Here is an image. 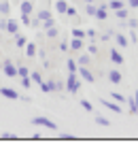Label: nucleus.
<instances>
[{"label": "nucleus", "instance_id": "473e14b6", "mask_svg": "<svg viewBox=\"0 0 138 149\" xmlns=\"http://www.w3.org/2000/svg\"><path fill=\"white\" fill-rule=\"evenodd\" d=\"M17 74H19V77H28V74H30L28 66H19V68H17Z\"/></svg>", "mask_w": 138, "mask_h": 149}, {"label": "nucleus", "instance_id": "0eeeda50", "mask_svg": "<svg viewBox=\"0 0 138 149\" xmlns=\"http://www.w3.org/2000/svg\"><path fill=\"white\" fill-rule=\"evenodd\" d=\"M19 9H21V15H32V11H34V4L30 2V0H21Z\"/></svg>", "mask_w": 138, "mask_h": 149}, {"label": "nucleus", "instance_id": "79ce46f5", "mask_svg": "<svg viewBox=\"0 0 138 149\" xmlns=\"http://www.w3.org/2000/svg\"><path fill=\"white\" fill-rule=\"evenodd\" d=\"M58 49H60V51H68V49H70V47H68V43H66V40H62Z\"/></svg>", "mask_w": 138, "mask_h": 149}, {"label": "nucleus", "instance_id": "393cba45", "mask_svg": "<svg viewBox=\"0 0 138 149\" xmlns=\"http://www.w3.org/2000/svg\"><path fill=\"white\" fill-rule=\"evenodd\" d=\"M85 36L89 38V40H92V43H96V38H98V30H85Z\"/></svg>", "mask_w": 138, "mask_h": 149}, {"label": "nucleus", "instance_id": "c85d7f7f", "mask_svg": "<svg viewBox=\"0 0 138 149\" xmlns=\"http://www.w3.org/2000/svg\"><path fill=\"white\" fill-rule=\"evenodd\" d=\"M126 26H130L132 30H136V28H138V19H136V17H128V19H126Z\"/></svg>", "mask_w": 138, "mask_h": 149}, {"label": "nucleus", "instance_id": "4468645a", "mask_svg": "<svg viewBox=\"0 0 138 149\" xmlns=\"http://www.w3.org/2000/svg\"><path fill=\"white\" fill-rule=\"evenodd\" d=\"M115 17L119 19V22H121V19H128V17H130V9H128V6H123V9H117V11H115Z\"/></svg>", "mask_w": 138, "mask_h": 149}, {"label": "nucleus", "instance_id": "b1692460", "mask_svg": "<svg viewBox=\"0 0 138 149\" xmlns=\"http://www.w3.org/2000/svg\"><path fill=\"white\" fill-rule=\"evenodd\" d=\"M40 26H43V30L53 28V26H55V19H53V17H47V19H43V24H40Z\"/></svg>", "mask_w": 138, "mask_h": 149}, {"label": "nucleus", "instance_id": "5701e85b", "mask_svg": "<svg viewBox=\"0 0 138 149\" xmlns=\"http://www.w3.org/2000/svg\"><path fill=\"white\" fill-rule=\"evenodd\" d=\"M110 98H113L115 102H119V104H121V102H126V100H128V98L123 96V94H119V92H113V94H110Z\"/></svg>", "mask_w": 138, "mask_h": 149}, {"label": "nucleus", "instance_id": "dca6fc26", "mask_svg": "<svg viewBox=\"0 0 138 149\" xmlns=\"http://www.w3.org/2000/svg\"><path fill=\"white\" fill-rule=\"evenodd\" d=\"M66 9H68V2H66V0H58V2H55V11H58L60 15H64Z\"/></svg>", "mask_w": 138, "mask_h": 149}, {"label": "nucleus", "instance_id": "2eb2a0df", "mask_svg": "<svg viewBox=\"0 0 138 149\" xmlns=\"http://www.w3.org/2000/svg\"><path fill=\"white\" fill-rule=\"evenodd\" d=\"M89 62H92V56H89V53H81L79 60H77L79 66H89Z\"/></svg>", "mask_w": 138, "mask_h": 149}, {"label": "nucleus", "instance_id": "2f4dec72", "mask_svg": "<svg viewBox=\"0 0 138 149\" xmlns=\"http://www.w3.org/2000/svg\"><path fill=\"white\" fill-rule=\"evenodd\" d=\"M30 79L34 81V83H40V81H43V77H40V72H36V70H34V72H30Z\"/></svg>", "mask_w": 138, "mask_h": 149}, {"label": "nucleus", "instance_id": "3c124183", "mask_svg": "<svg viewBox=\"0 0 138 149\" xmlns=\"http://www.w3.org/2000/svg\"><path fill=\"white\" fill-rule=\"evenodd\" d=\"M0 70H2V62H0Z\"/></svg>", "mask_w": 138, "mask_h": 149}, {"label": "nucleus", "instance_id": "bb28decb", "mask_svg": "<svg viewBox=\"0 0 138 149\" xmlns=\"http://www.w3.org/2000/svg\"><path fill=\"white\" fill-rule=\"evenodd\" d=\"M26 43H28L26 36H21V34L17 32V34H15V45H17V47H26Z\"/></svg>", "mask_w": 138, "mask_h": 149}, {"label": "nucleus", "instance_id": "a18cd8bd", "mask_svg": "<svg viewBox=\"0 0 138 149\" xmlns=\"http://www.w3.org/2000/svg\"><path fill=\"white\" fill-rule=\"evenodd\" d=\"M113 32H115V30H108V32H104V34H102V40H110V36H113Z\"/></svg>", "mask_w": 138, "mask_h": 149}, {"label": "nucleus", "instance_id": "423d86ee", "mask_svg": "<svg viewBox=\"0 0 138 149\" xmlns=\"http://www.w3.org/2000/svg\"><path fill=\"white\" fill-rule=\"evenodd\" d=\"M4 30L9 32V34L15 36L17 32H19V22H17V19H6V28H4Z\"/></svg>", "mask_w": 138, "mask_h": 149}, {"label": "nucleus", "instance_id": "49530a36", "mask_svg": "<svg viewBox=\"0 0 138 149\" xmlns=\"http://www.w3.org/2000/svg\"><path fill=\"white\" fill-rule=\"evenodd\" d=\"M130 40H132V43H136V40H138V36H136V32H134L132 28H130Z\"/></svg>", "mask_w": 138, "mask_h": 149}, {"label": "nucleus", "instance_id": "cd10ccee", "mask_svg": "<svg viewBox=\"0 0 138 149\" xmlns=\"http://www.w3.org/2000/svg\"><path fill=\"white\" fill-rule=\"evenodd\" d=\"M36 17L43 22V19H47V17H51V13H49V9H40L38 13H36Z\"/></svg>", "mask_w": 138, "mask_h": 149}, {"label": "nucleus", "instance_id": "7ed1b4c3", "mask_svg": "<svg viewBox=\"0 0 138 149\" xmlns=\"http://www.w3.org/2000/svg\"><path fill=\"white\" fill-rule=\"evenodd\" d=\"M77 74H79V79H83V81H87V83H94L96 81V77H94V72L87 68V66H79L77 68Z\"/></svg>", "mask_w": 138, "mask_h": 149}, {"label": "nucleus", "instance_id": "4be33fe9", "mask_svg": "<svg viewBox=\"0 0 138 149\" xmlns=\"http://www.w3.org/2000/svg\"><path fill=\"white\" fill-rule=\"evenodd\" d=\"M66 68H68V72H77V68H79L77 60H68V62H66Z\"/></svg>", "mask_w": 138, "mask_h": 149}, {"label": "nucleus", "instance_id": "c9c22d12", "mask_svg": "<svg viewBox=\"0 0 138 149\" xmlns=\"http://www.w3.org/2000/svg\"><path fill=\"white\" fill-rule=\"evenodd\" d=\"M85 11H87V15H92V17H94V15H96V4H87V6H85Z\"/></svg>", "mask_w": 138, "mask_h": 149}, {"label": "nucleus", "instance_id": "9d476101", "mask_svg": "<svg viewBox=\"0 0 138 149\" xmlns=\"http://www.w3.org/2000/svg\"><path fill=\"white\" fill-rule=\"evenodd\" d=\"M106 9H108L106 4H100V6H96V15H94V17H96V19H100V22H104V19L108 17V15H106Z\"/></svg>", "mask_w": 138, "mask_h": 149}, {"label": "nucleus", "instance_id": "6ab92c4d", "mask_svg": "<svg viewBox=\"0 0 138 149\" xmlns=\"http://www.w3.org/2000/svg\"><path fill=\"white\" fill-rule=\"evenodd\" d=\"M106 6H108V9H113V11H117V9H123V6H126V2H123V0H110Z\"/></svg>", "mask_w": 138, "mask_h": 149}, {"label": "nucleus", "instance_id": "1a4fd4ad", "mask_svg": "<svg viewBox=\"0 0 138 149\" xmlns=\"http://www.w3.org/2000/svg\"><path fill=\"white\" fill-rule=\"evenodd\" d=\"M102 104L106 107V109H110L115 115H121V107H119V102H110V100H100Z\"/></svg>", "mask_w": 138, "mask_h": 149}, {"label": "nucleus", "instance_id": "6e6552de", "mask_svg": "<svg viewBox=\"0 0 138 149\" xmlns=\"http://www.w3.org/2000/svg\"><path fill=\"white\" fill-rule=\"evenodd\" d=\"M113 36H115V43L119 45V47H123V49H126V47L130 45V40H128V36H123L121 32H113Z\"/></svg>", "mask_w": 138, "mask_h": 149}, {"label": "nucleus", "instance_id": "f8f14e48", "mask_svg": "<svg viewBox=\"0 0 138 149\" xmlns=\"http://www.w3.org/2000/svg\"><path fill=\"white\" fill-rule=\"evenodd\" d=\"M108 81L117 85V83H121V81H123V77H121V72H119V70H115V68H113V70H108Z\"/></svg>", "mask_w": 138, "mask_h": 149}, {"label": "nucleus", "instance_id": "f03ea898", "mask_svg": "<svg viewBox=\"0 0 138 149\" xmlns=\"http://www.w3.org/2000/svg\"><path fill=\"white\" fill-rule=\"evenodd\" d=\"M32 124L34 126H43V128H47V130H58V124L51 121L49 117H32Z\"/></svg>", "mask_w": 138, "mask_h": 149}, {"label": "nucleus", "instance_id": "39448f33", "mask_svg": "<svg viewBox=\"0 0 138 149\" xmlns=\"http://www.w3.org/2000/svg\"><path fill=\"white\" fill-rule=\"evenodd\" d=\"M2 72L6 74V77H17V68H15V66H13V62H11V60H6V62H2Z\"/></svg>", "mask_w": 138, "mask_h": 149}, {"label": "nucleus", "instance_id": "a211bd4d", "mask_svg": "<svg viewBox=\"0 0 138 149\" xmlns=\"http://www.w3.org/2000/svg\"><path fill=\"white\" fill-rule=\"evenodd\" d=\"M68 47H70V49H74V51H81V49H83V38H72Z\"/></svg>", "mask_w": 138, "mask_h": 149}, {"label": "nucleus", "instance_id": "ea45409f", "mask_svg": "<svg viewBox=\"0 0 138 149\" xmlns=\"http://www.w3.org/2000/svg\"><path fill=\"white\" fill-rule=\"evenodd\" d=\"M19 22H21L24 26H30V15H21V17H19Z\"/></svg>", "mask_w": 138, "mask_h": 149}, {"label": "nucleus", "instance_id": "58836bf2", "mask_svg": "<svg viewBox=\"0 0 138 149\" xmlns=\"http://www.w3.org/2000/svg\"><path fill=\"white\" fill-rule=\"evenodd\" d=\"M40 24H43V22H40V19H38V17H34V19L30 17V26H32V28H38V26H40Z\"/></svg>", "mask_w": 138, "mask_h": 149}, {"label": "nucleus", "instance_id": "ddd939ff", "mask_svg": "<svg viewBox=\"0 0 138 149\" xmlns=\"http://www.w3.org/2000/svg\"><path fill=\"white\" fill-rule=\"evenodd\" d=\"M110 60H113L117 66H121V64H123V56L119 53V49H110Z\"/></svg>", "mask_w": 138, "mask_h": 149}, {"label": "nucleus", "instance_id": "f3484780", "mask_svg": "<svg viewBox=\"0 0 138 149\" xmlns=\"http://www.w3.org/2000/svg\"><path fill=\"white\" fill-rule=\"evenodd\" d=\"M24 49H26V56H28V58H34V56H36V45H34V43H26Z\"/></svg>", "mask_w": 138, "mask_h": 149}, {"label": "nucleus", "instance_id": "f704fd0d", "mask_svg": "<svg viewBox=\"0 0 138 149\" xmlns=\"http://www.w3.org/2000/svg\"><path fill=\"white\" fill-rule=\"evenodd\" d=\"M87 53H89V56H96V53H98V47H96V43H92V45L87 47Z\"/></svg>", "mask_w": 138, "mask_h": 149}, {"label": "nucleus", "instance_id": "72a5a7b5", "mask_svg": "<svg viewBox=\"0 0 138 149\" xmlns=\"http://www.w3.org/2000/svg\"><path fill=\"white\" fill-rule=\"evenodd\" d=\"M30 81H32V79H30V74H28V77H21V85L26 87V90H30V85H32Z\"/></svg>", "mask_w": 138, "mask_h": 149}, {"label": "nucleus", "instance_id": "c03bdc74", "mask_svg": "<svg viewBox=\"0 0 138 149\" xmlns=\"http://www.w3.org/2000/svg\"><path fill=\"white\" fill-rule=\"evenodd\" d=\"M64 90V81H55V92H62Z\"/></svg>", "mask_w": 138, "mask_h": 149}, {"label": "nucleus", "instance_id": "4c0bfd02", "mask_svg": "<svg viewBox=\"0 0 138 149\" xmlns=\"http://www.w3.org/2000/svg\"><path fill=\"white\" fill-rule=\"evenodd\" d=\"M0 139H2V141H11V139H15V134H11V132H2V134H0Z\"/></svg>", "mask_w": 138, "mask_h": 149}, {"label": "nucleus", "instance_id": "a19ab883", "mask_svg": "<svg viewBox=\"0 0 138 149\" xmlns=\"http://www.w3.org/2000/svg\"><path fill=\"white\" fill-rule=\"evenodd\" d=\"M66 15L74 17V15H77V9H74V6H68V9H66Z\"/></svg>", "mask_w": 138, "mask_h": 149}, {"label": "nucleus", "instance_id": "20e7f679", "mask_svg": "<svg viewBox=\"0 0 138 149\" xmlns=\"http://www.w3.org/2000/svg\"><path fill=\"white\" fill-rule=\"evenodd\" d=\"M0 96L9 98V100H19V92L13 87H0Z\"/></svg>", "mask_w": 138, "mask_h": 149}, {"label": "nucleus", "instance_id": "9b49d317", "mask_svg": "<svg viewBox=\"0 0 138 149\" xmlns=\"http://www.w3.org/2000/svg\"><path fill=\"white\" fill-rule=\"evenodd\" d=\"M40 92L49 94V92H55V81H40Z\"/></svg>", "mask_w": 138, "mask_h": 149}, {"label": "nucleus", "instance_id": "f257e3e1", "mask_svg": "<svg viewBox=\"0 0 138 149\" xmlns=\"http://www.w3.org/2000/svg\"><path fill=\"white\" fill-rule=\"evenodd\" d=\"M64 85H66V90L70 92V94H77V92H79V87H81V79H79V74H77V72H70Z\"/></svg>", "mask_w": 138, "mask_h": 149}, {"label": "nucleus", "instance_id": "a878e982", "mask_svg": "<svg viewBox=\"0 0 138 149\" xmlns=\"http://www.w3.org/2000/svg\"><path fill=\"white\" fill-rule=\"evenodd\" d=\"M96 124H98V126H104V128H108V126H110V119H106V117H102V115H98V117H96Z\"/></svg>", "mask_w": 138, "mask_h": 149}, {"label": "nucleus", "instance_id": "37998d69", "mask_svg": "<svg viewBox=\"0 0 138 149\" xmlns=\"http://www.w3.org/2000/svg\"><path fill=\"white\" fill-rule=\"evenodd\" d=\"M128 9H138V0H128Z\"/></svg>", "mask_w": 138, "mask_h": 149}, {"label": "nucleus", "instance_id": "de8ad7c7", "mask_svg": "<svg viewBox=\"0 0 138 149\" xmlns=\"http://www.w3.org/2000/svg\"><path fill=\"white\" fill-rule=\"evenodd\" d=\"M36 53H38V56H40V58H43V60H47V53H45L43 49H36Z\"/></svg>", "mask_w": 138, "mask_h": 149}, {"label": "nucleus", "instance_id": "412c9836", "mask_svg": "<svg viewBox=\"0 0 138 149\" xmlns=\"http://www.w3.org/2000/svg\"><path fill=\"white\" fill-rule=\"evenodd\" d=\"M45 34H47V38H58L60 30H58V28L53 26V28H47V30H45Z\"/></svg>", "mask_w": 138, "mask_h": 149}, {"label": "nucleus", "instance_id": "8fccbe9b", "mask_svg": "<svg viewBox=\"0 0 138 149\" xmlns=\"http://www.w3.org/2000/svg\"><path fill=\"white\" fill-rule=\"evenodd\" d=\"M96 2V0H85V4H94Z\"/></svg>", "mask_w": 138, "mask_h": 149}, {"label": "nucleus", "instance_id": "c756f323", "mask_svg": "<svg viewBox=\"0 0 138 149\" xmlns=\"http://www.w3.org/2000/svg\"><path fill=\"white\" fill-rule=\"evenodd\" d=\"M72 38H85V30L74 28V30H72Z\"/></svg>", "mask_w": 138, "mask_h": 149}, {"label": "nucleus", "instance_id": "aec40b11", "mask_svg": "<svg viewBox=\"0 0 138 149\" xmlns=\"http://www.w3.org/2000/svg\"><path fill=\"white\" fill-rule=\"evenodd\" d=\"M0 13H2V15H9V13H11L9 0H0Z\"/></svg>", "mask_w": 138, "mask_h": 149}, {"label": "nucleus", "instance_id": "7c9ffc66", "mask_svg": "<svg viewBox=\"0 0 138 149\" xmlns=\"http://www.w3.org/2000/svg\"><path fill=\"white\" fill-rule=\"evenodd\" d=\"M81 107H83V109H85L87 113H92V111H94V104L89 102V100H81Z\"/></svg>", "mask_w": 138, "mask_h": 149}, {"label": "nucleus", "instance_id": "09e8293b", "mask_svg": "<svg viewBox=\"0 0 138 149\" xmlns=\"http://www.w3.org/2000/svg\"><path fill=\"white\" fill-rule=\"evenodd\" d=\"M134 102H136V115H138V92L134 94Z\"/></svg>", "mask_w": 138, "mask_h": 149}, {"label": "nucleus", "instance_id": "e433bc0d", "mask_svg": "<svg viewBox=\"0 0 138 149\" xmlns=\"http://www.w3.org/2000/svg\"><path fill=\"white\" fill-rule=\"evenodd\" d=\"M126 102L130 104V111H132V115H136V102H134V100H132V98H128V100H126Z\"/></svg>", "mask_w": 138, "mask_h": 149}]
</instances>
